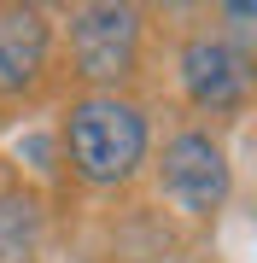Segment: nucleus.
<instances>
[{"instance_id": "7", "label": "nucleus", "mask_w": 257, "mask_h": 263, "mask_svg": "<svg viewBox=\"0 0 257 263\" xmlns=\"http://www.w3.org/2000/svg\"><path fill=\"white\" fill-rule=\"evenodd\" d=\"M216 18H222L216 35L251 59V41H257V6H246V0H228V6H216Z\"/></svg>"}, {"instance_id": "3", "label": "nucleus", "mask_w": 257, "mask_h": 263, "mask_svg": "<svg viewBox=\"0 0 257 263\" xmlns=\"http://www.w3.org/2000/svg\"><path fill=\"white\" fill-rule=\"evenodd\" d=\"M152 176H158V193L164 205L193 216V222H216L234 199V158H228V141L205 123H187L175 129L164 152L152 158Z\"/></svg>"}, {"instance_id": "5", "label": "nucleus", "mask_w": 257, "mask_h": 263, "mask_svg": "<svg viewBox=\"0 0 257 263\" xmlns=\"http://www.w3.org/2000/svg\"><path fill=\"white\" fill-rule=\"evenodd\" d=\"M53 65V12L47 6H0V100L35 94Z\"/></svg>"}, {"instance_id": "6", "label": "nucleus", "mask_w": 257, "mask_h": 263, "mask_svg": "<svg viewBox=\"0 0 257 263\" xmlns=\"http://www.w3.org/2000/svg\"><path fill=\"white\" fill-rule=\"evenodd\" d=\"M47 240V205L29 187H0V263H35Z\"/></svg>"}, {"instance_id": "1", "label": "nucleus", "mask_w": 257, "mask_h": 263, "mask_svg": "<svg viewBox=\"0 0 257 263\" xmlns=\"http://www.w3.org/2000/svg\"><path fill=\"white\" fill-rule=\"evenodd\" d=\"M58 164L94 193H117L152 164V117L134 94H76L58 117Z\"/></svg>"}, {"instance_id": "2", "label": "nucleus", "mask_w": 257, "mask_h": 263, "mask_svg": "<svg viewBox=\"0 0 257 263\" xmlns=\"http://www.w3.org/2000/svg\"><path fill=\"white\" fill-rule=\"evenodd\" d=\"M65 47H70V70L88 94H123L141 76L146 12L129 0H82L65 12Z\"/></svg>"}, {"instance_id": "4", "label": "nucleus", "mask_w": 257, "mask_h": 263, "mask_svg": "<svg viewBox=\"0 0 257 263\" xmlns=\"http://www.w3.org/2000/svg\"><path fill=\"white\" fill-rule=\"evenodd\" d=\"M175 88L210 123H228L251 105V59L228 47L216 29H193L175 47Z\"/></svg>"}]
</instances>
